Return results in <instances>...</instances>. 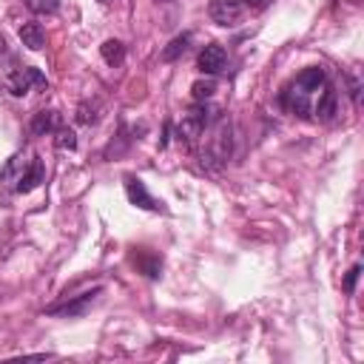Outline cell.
<instances>
[{"label":"cell","mask_w":364,"mask_h":364,"mask_svg":"<svg viewBox=\"0 0 364 364\" xmlns=\"http://www.w3.org/2000/svg\"><path fill=\"white\" fill-rule=\"evenodd\" d=\"M324 85H327L324 68H318V65L304 68V71L296 74V80L282 91V105H284L290 114L313 117V105H316V100L321 97Z\"/></svg>","instance_id":"6da1fadb"},{"label":"cell","mask_w":364,"mask_h":364,"mask_svg":"<svg viewBox=\"0 0 364 364\" xmlns=\"http://www.w3.org/2000/svg\"><path fill=\"white\" fill-rule=\"evenodd\" d=\"M43 176H46V168H43V159H40L34 151H20V154H14V156L6 162V168L0 171V179H3L11 191H17V193L34 191V188L43 182Z\"/></svg>","instance_id":"7a4b0ae2"},{"label":"cell","mask_w":364,"mask_h":364,"mask_svg":"<svg viewBox=\"0 0 364 364\" xmlns=\"http://www.w3.org/2000/svg\"><path fill=\"white\" fill-rule=\"evenodd\" d=\"M210 119H213V108H208L205 102L191 105V108L182 114V122H179V128H176L179 139H182L185 145H196V139L205 134V128L210 125Z\"/></svg>","instance_id":"3957f363"},{"label":"cell","mask_w":364,"mask_h":364,"mask_svg":"<svg viewBox=\"0 0 364 364\" xmlns=\"http://www.w3.org/2000/svg\"><path fill=\"white\" fill-rule=\"evenodd\" d=\"M228 156H230V125L222 117V119H216V125H213V131L208 136V145L202 151V162L208 159V162L222 165V162H228Z\"/></svg>","instance_id":"277c9868"},{"label":"cell","mask_w":364,"mask_h":364,"mask_svg":"<svg viewBox=\"0 0 364 364\" xmlns=\"http://www.w3.org/2000/svg\"><path fill=\"white\" fill-rule=\"evenodd\" d=\"M6 91L11 94V97H23V94H28L34 85H40V88H46L48 82H46V77H43V71L40 68H31V65H23V68H17V71H11L9 77H6Z\"/></svg>","instance_id":"5b68a950"},{"label":"cell","mask_w":364,"mask_h":364,"mask_svg":"<svg viewBox=\"0 0 364 364\" xmlns=\"http://www.w3.org/2000/svg\"><path fill=\"white\" fill-rule=\"evenodd\" d=\"M245 11V0H210L208 3V14L213 23L219 26H233Z\"/></svg>","instance_id":"8992f818"},{"label":"cell","mask_w":364,"mask_h":364,"mask_svg":"<svg viewBox=\"0 0 364 364\" xmlns=\"http://www.w3.org/2000/svg\"><path fill=\"white\" fill-rule=\"evenodd\" d=\"M125 193H128L131 205H136V208H145V210H162V202H156V199L148 193L145 182L136 179V176H125Z\"/></svg>","instance_id":"52a82bcc"},{"label":"cell","mask_w":364,"mask_h":364,"mask_svg":"<svg viewBox=\"0 0 364 364\" xmlns=\"http://www.w3.org/2000/svg\"><path fill=\"white\" fill-rule=\"evenodd\" d=\"M225 65H228V54H225L222 46L210 43V46H205V48L199 51V71H202V74L213 77V74L225 71Z\"/></svg>","instance_id":"ba28073f"},{"label":"cell","mask_w":364,"mask_h":364,"mask_svg":"<svg viewBox=\"0 0 364 364\" xmlns=\"http://www.w3.org/2000/svg\"><path fill=\"white\" fill-rule=\"evenodd\" d=\"M100 290H102V287H94V290H88V293H82V296L65 301V304H51L46 313H48V316H82V313L88 310V304L100 296Z\"/></svg>","instance_id":"9c48e42d"},{"label":"cell","mask_w":364,"mask_h":364,"mask_svg":"<svg viewBox=\"0 0 364 364\" xmlns=\"http://www.w3.org/2000/svg\"><path fill=\"white\" fill-rule=\"evenodd\" d=\"M336 114H338L336 91H333L330 85H324L321 97H318V100H316V105H313V117H318L321 122H330V119H336Z\"/></svg>","instance_id":"30bf717a"},{"label":"cell","mask_w":364,"mask_h":364,"mask_svg":"<svg viewBox=\"0 0 364 364\" xmlns=\"http://www.w3.org/2000/svg\"><path fill=\"white\" fill-rule=\"evenodd\" d=\"M31 134L34 136H46V134H54L57 128H60V114L54 111V108H48V111H37L34 117H31Z\"/></svg>","instance_id":"8fae6325"},{"label":"cell","mask_w":364,"mask_h":364,"mask_svg":"<svg viewBox=\"0 0 364 364\" xmlns=\"http://www.w3.org/2000/svg\"><path fill=\"white\" fill-rule=\"evenodd\" d=\"M20 40H23L26 48L40 51V48L46 46V31H43L40 23H23V26H20Z\"/></svg>","instance_id":"7c38bea8"},{"label":"cell","mask_w":364,"mask_h":364,"mask_svg":"<svg viewBox=\"0 0 364 364\" xmlns=\"http://www.w3.org/2000/svg\"><path fill=\"white\" fill-rule=\"evenodd\" d=\"M188 43H191V34H179V37H173V40L162 48V60H165V63L179 60V57L188 51Z\"/></svg>","instance_id":"4fadbf2b"},{"label":"cell","mask_w":364,"mask_h":364,"mask_svg":"<svg viewBox=\"0 0 364 364\" xmlns=\"http://www.w3.org/2000/svg\"><path fill=\"white\" fill-rule=\"evenodd\" d=\"M100 54H102V60H105L108 65H119V63L125 60V46H122L119 40H105V43L100 46Z\"/></svg>","instance_id":"5bb4252c"},{"label":"cell","mask_w":364,"mask_h":364,"mask_svg":"<svg viewBox=\"0 0 364 364\" xmlns=\"http://www.w3.org/2000/svg\"><path fill=\"white\" fill-rule=\"evenodd\" d=\"M54 134H57V136H54V145H57L60 151H74V148H77V134H74L71 128L60 125Z\"/></svg>","instance_id":"9a60e30c"},{"label":"cell","mask_w":364,"mask_h":364,"mask_svg":"<svg viewBox=\"0 0 364 364\" xmlns=\"http://www.w3.org/2000/svg\"><path fill=\"white\" fill-rule=\"evenodd\" d=\"M134 262H139L142 273H145V276H151V279H156V276H159V270H162V262H159V256H148V253H139V256H134Z\"/></svg>","instance_id":"2e32d148"},{"label":"cell","mask_w":364,"mask_h":364,"mask_svg":"<svg viewBox=\"0 0 364 364\" xmlns=\"http://www.w3.org/2000/svg\"><path fill=\"white\" fill-rule=\"evenodd\" d=\"M213 91H216V82H213V80H196V82L191 85V94H193V100H196V102L210 100V97H213Z\"/></svg>","instance_id":"e0dca14e"},{"label":"cell","mask_w":364,"mask_h":364,"mask_svg":"<svg viewBox=\"0 0 364 364\" xmlns=\"http://www.w3.org/2000/svg\"><path fill=\"white\" fill-rule=\"evenodd\" d=\"M26 6L34 14H54L60 9V0H26Z\"/></svg>","instance_id":"ac0fdd59"},{"label":"cell","mask_w":364,"mask_h":364,"mask_svg":"<svg viewBox=\"0 0 364 364\" xmlns=\"http://www.w3.org/2000/svg\"><path fill=\"white\" fill-rule=\"evenodd\" d=\"M347 82H350V94H353V102L358 105V102H361V82H358V74H355V71H350V74H347Z\"/></svg>","instance_id":"d6986e66"},{"label":"cell","mask_w":364,"mask_h":364,"mask_svg":"<svg viewBox=\"0 0 364 364\" xmlns=\"http://www.w3.org/2000/svg\"><path fill=\"white\" fill-rule=\"evenodd\" d=\"M77 119H80V122H85V125H91V122H97V111H94L91 105H85V102H82V105L77 108Z\"/></svg>","instance_id":"ffe728a7"},{"label":"cell","mask_w":364,"mask_h":364,"mask_svg":"<svg viewBox=\"0 0 364 364\" xmlns=\"http://www.w3.org/2000/svg\"><path fill=\"white\" fill-rule=\"evenodd\" d=\"M358 273H361V264H353V267H350V273L344 276V290H347V293H353V290H355Z\"/></svg>","instance_id":"44dd1931"},{"label":"cell","mask_w":364,"mask_h":364,"mask_svg":"<svg viewBox=\"0 0 364 364\" xmlns=\"http://www.w3.org/2000/svg\"><path fill=\"white\" fill-rule=\"evenodd\" d=\"M264 3L267 0H245V6H250V9H264Z\"/></svg>","instance_id":"7402d4cb"},{"label":"cell","mask_w":364,"mask_h":364,"mask_svg":"<svg viewBox=\"0 0 364 364\" xmlns=\"http://www.w3.org/2000/svg\"><path fill=\"white\" fill-rule=\"evenodd\" d=\"M100 3H111V0H100Z\"/></svg>","instance_id":"603a6c76"}]
</instances>
